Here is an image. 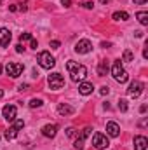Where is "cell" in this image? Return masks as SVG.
<instances>
[{
    "mask_svg": "<svg viewBox=\"0 0 148 150\" xmlns=\"http://www.w3.org/2000/svg\"><path fill=\"white\" fill-rule=\"evenodd\" d=\"M61 4H63L65 7H70V5H72V0H61Z\"/></svg>",
    "mask_w": 148,
    "mask_h": 150,
    "instance_id": "d6a6232c",
    "label": "cell"
},
{
    "mask_svg": "<svg viewBox=\"0 0 148 150\" xmlns=\"http://www.w3.org/2000/svg\"><path fill=\"white\" fill-rule=\"evenodd\" d=\"M127 108H129V107H127V100L120 98V100H118V110H120V112H127Z\"/></svg>",
    "mask_w": 148,
    "mask_h": 150,
    "instance_id": "44dd1931",
    "label": "cell"
},
{
    "mask_svg": "<svg viewBox=\"0 0 148 150\" xmlns=\"http://www.w3.org/2000/svg\"><path fill=\"white\" fill-rule=\"evenodd\" d=\"M47 82H49L51 89H54V91H58V89H61V87L65 86V79H63V75L58 74V72H56V74H51V75H49Z\"/></svg>",
    "mask_w": 148,
    "mask_h": 150,
    "instance_id": "277c9868",
    "label": "cell"
},
{
    "mask_svg": "<svg viewBox=\"0 0 148 150\" xmlns=\"http://www.w3.org/2000/svg\"><path fill=\"white\" fill-rule=\"evenodd\" d=\"M132 59H134V54H132V51L125 49V51H124V56H122V61H132Z\"/></svg>",
    "mask_w": 148,
    "mask_h": 150,
    "instance_id": "ffe728a7",
    "label": "cell"
},
{
    "mask_svg": "<svg viewBox=\"0 0 148 150\" xmlns=\"http://www.w3.org/2000/svg\"><path fill=\"white\" fill-rule=\"evenodd\" d=\"M148 0H134V4H138V5H143V4H147Z\"/></svg>",
    "mask_w": 148,
    "mask_h": 150,
    "instance_id": "e575fe53",
    "label": "cell"
},
{
    "mask_svg": "<svg viewBox=\"0 0 148 150\" xmlns=\"http://www.w3.org/2000/svg\"><path fill=\"white\" fill-rule=\"evenodd\" d=\"M89 134H91V127H84V129L80 131V136H78V138H80V140H85Z\"/></svg>",
    "mask_w": 148,
    "mask_h": 150,
    "instance_id": "603a6c76",
    "label": "cell"
},
{
    "mask_svg": "<svg viewBox=\"0 0 148 150\" xmlns=\"http://www.w3.org/2000/svg\"><path fill=\"white\" fill-rule=\"evenodd\" d=\"M99 93H101V94H103V96H106V94H108V93H110V87H106V86H103V87H101V89H99Z\"/></svg>",
    "mask_w": 148,
    "mask_h": 150,
    "instance_id": "4316f807",
    "label": "cell"
},
{
    "mask_svg": "<svg viewBox=\"0 0 148 150\" xmlns=\"http://www.w3.org/2000/svg\"><path fill=\"white\" fill-rule=\"evenodd\" d=\"M136 18H138V21H140L141 25H148V12L147 11H140V12L136 14Z\"/></svg>",
    "mask_w": 148,
    "mask_h": 150,
    "instance_id": "d6986e66",
    "label": "cell"
},
{
    "mask_svg": "<svg viewBox=\"0 0 148 150\" xmlns=\"http://www.w3.org/2000/svg\"><path fill=\"white\" fill-rule=\"evenodd\" d=\"M111 18H113L115 21H127V19H129V14L124 12V11H117V12H113Z\"/></svg>",
    "mask_w": 148,
    "mask_h": 150,
    "instance_id": "ac0fdd59",
    "label": "cell"
},
{
    "mask_svg": "<svg viewBox=\"0 0 148 150\" xmlns=\"http://www.w3.org/2000/svg\"><path fill=\"white\" fill-rule=\"evenodd\" d=\"M2 96H4V91H2V89H0V98H2Z\"/></svg>",
    "mask_w": 148,
    "mask_h": 150,
    "instance_id": "ab89813d",
    "label": "cell"
},
{
    "mask_svg": "<svg viewBox=\"0 0 148 150\" xmlns=\"http://www.w3.org/2000/svg\"><path fill=\"white\" fill-rule=\"evenodd\" d=\"M106 133H108V136H111V138H117V136L120 134V127H118V124L113 122V120H110V122L106 124Z\"/></svg>",
    "mask_w": 148,
    "mask_h": 150,
    "instance_id": "4fadbf2b",
    "label": "cell"
},
{
    "mask_svg": "<svg viewBox=\"0 0 148 150\" xmlns=\"http://www.w3.org/2000/svg\"><path fill=\"white\" fill-rule=\"evenodd\" d=\"M92 145L98 150H103L110 145V142H108L106 134H103V133H94V136H92Z\"/></svg>",
    "mask_w": 148,
    "mask_h": 150,
    "instance_id": "5b68a950",
    "label": "cell"
},
{
    "mask_svg": "<svg viewBox=\"0 0 148 150\" xmlns=\"http://www.w3.org/2000/svg\"><path fill=\"white\" fill-rule=\"evenodd\" d=\"M108 70H110L108 61H106V59H101V61L98 63V75H99V77H103V75L108 74Z\"/></svg>",
    "mask_w": 148,
    "mask_h": 150,
    "instance_id": "e0dca14e",
    "label": "cell"
},
{
    "mask_svg": "<svg viewBox=\"0 0 148 150\" xmlns=\"http://www.w3.org/2000/svg\"><path fill=\"white\" fill-rule=\"evenodd\" d=\"M32 108H38V107H42V100H38V98H33V100H30V103H28Z\"/></svg>",
    "mask_w": 148,
    "mask_h": 150,
    "instance_id": "7402d4cb",
    "label": "cell"
},
{
    "mask_svg": "<svg viewBox=\"0 0 148 150\" xmlns=\"http://www.w3.org/2000/svg\"><path fill=\"white\" fill-rule=\"evenodd\" d=\"M23 51H25L23 44H18V45H16V52H23Z\"/></svg>",
    "mask_w": 148,
    "mask_h": 150,
    "instance_id": "f546056e",
    "label": "cell"
},
{
    "mask_svg": "<svg viewBox=\"0 0 148 150\" xmlns=\"http://www.w3.org/2000/svg\"><path fill=\"white\" fill-rule=\"evenodd\" d=\"M82 7H85V9H92V7H94V4H92V2H84V4H82Z\"/></svg>",
    "mask_w": 148,
    "mask_h": 150,
    "instance_id": "83f0119b",
    "label": "cell"
},
{
    "mask_svg": "<svg viewBox=\"0 0 148 150\" xmlns=\"http://www.w3.org/2000/svg\"><path fill=\"white\" fill-rule=\"evenodd\" d=\"M147 108H148L147 105H141V107H140V112H141V113H145V112H147Z\"/></svg>",
    "mask_w": 148,
    "mask_h": 150,
    "instance_id": "d590c367",
    "label": "cell"
},
{
    "mask_svg": "<svg viewBox=\"0 0 148 150\" xmlns=\"http://www.w3.org/2000/svg\"><path fill=\"white\" fill-rule=\"evenodd\" d=\"M38 65L42 67V68H45V70H51V68H54V65H56V59L51 56V52H47V51H42L40 54H38Z\"/></svg>",
    "mask_w": 148,
    "mask_h": 150,
    "instance_id": "3957f363",
    "label": "cell"
},
{
    "mask_svg": "<svg viewBox=\"0 0 148 150\" xmlns=\"http://www.w3.org/2000/svg\"><path fill=\"white\" fill-rule=\"evenodd\" d=\"M73 147H75L77 150H84V140L77 138V140H75V143H73Z\"/></svg>",
    "mask_w": 148,
    "mask_h": 150,
    "instance_id": "cb8c5ba5",
    "label": "cell"
},
{
    "mask_svg": "<svg viewBox=\"0 0 148 150\" xmlns=\"http://www.w3.org/2000/svg\"><path fill=\"white\" fill-rule=\"evenodd\" d=\"M11 30L9 28H0V47H5V45H9V42H11Z\"/></svg>",
    "mask_w": 148,
    "mask_h": 150,
    "instance_id": "8fae6325",
    "label": "cell"
},
{
    "mask_svg": "<svg viewBox=\"0 0 148 150\" xmlns=\"http://www.w3.org/2000/svg\"><path fill=\"white\" fill-rule=\"evenodd\" d=\"M147 147H148V140L145 136H141V134L134 136V150H147Z\"/></svg>",
    "mask_w": 148,
    "mask_h": 150,
    "instance_id": "5bb4252c",
    "label": "cell"
},
{
    "mask_svg": "<svg viewBox=\"0 0 148 150\" xmlns=\"http://www.w3.org/2000/svg\"><path fill=\"white\" fill-rule=\"evenodd\" d=\"M92 89H94V87H92V84H89V82H80V86H78V93L84 94V96L91 94Z\"/></svg>",
    "mask_w": 148,
    "mask_h": 150,
    "instance_id": "2e32d148",
    "label": "cell"
},
{
    "mask_svg": "<svg viewBox=\"0 0 148 150\" xmlns=\"http://www.w3.org/2000/svg\"><path fill=\"white\" fill-rule=\"evenodd\" d=\"M66 68L70 72V77L73 82H84V79L87 77V68L84 65H78L75 61H68L66 63Z\"/></svg>",
    "mask_w": 148,
    "mask_h": 150,
    "instance_id": "6da1fadb",
    "label": "cell"
},
{
    "mask_svg": "<svg viewBox=\"0 0 148 150\" xmlns=\"http://www.w3.org/2000/svg\"><path fill=\"white\" fill-rule=\"evenodd\" d=\"M23 70H25V67L21 63H7L5 65V72H7V75H11L12 79H18L19 75L23 74Z\"/></svg>",
    "mask_w": 148,
    "mask_h": 150,
    "instance_id": "52a82bcc",
    "label": "cell"
},
{
    "mask_svg": "<svg viewBox=\"0 0 148 150\" xmlns=\"http://www.w3.org/2000/svg\"><path fill=\"white\" fill-rule=\"evenodd\" d=\"M56 133H58V126H56V124H47V126L42 127V134H44L45 138H54Z\"/></svg>",
    "mask_w": 148,
    "mask_h": 150,
    "instance_id": "7c38bea8",
    "label": "cell"
},
{
    "mask_svg": "<svg viewBox=\"0 0 148 150\" xmlns=\"http://www.w3.org/2000/svg\"><path fill=\"white\" fill-rule=\"evenodd\" d=\"M2 70H4V68H2V65H0V74H2Z\"/></svg>",
    "mask_w": 148,
    "mask_h": 150,
    "instance_id": "60d3db41",
    "label": "cell"
},
{
    "mask_svg": "<svg viewBox=\"0 0 148 150\" xmlns=\"http://www.w3.org/2000/svg\"><path fill=\"white\" fill-rule=\"evenodd\" d=\"M26 89H28V84H21L19 86V91H26Z\"/></svg>",
    "mask_w": 148,
    "mask_h": 150,
    "instance_id": "836d02e7",
    "label": "cell"
},
{
    "mask_svg": "<svg viewBox=\"0 0 148 150\" xmlns=\"http://www.w3.org/2000/svg\"><path fill=\"white\" fill-rule=\"evenodd\" d=\"M16 107L14 105H5L4 107V110H2V115L9 120V122H12V120H16Z\"/></svg>",
    "mask_w": 148,
    "mask_h": 150,
    "instance_id": "30bf717a",
    "label": "cell"
},
{
    "mask_svg": "<svg viewBox=\"0 0 148 150\" xmlns=\"http://www.w3.org/2000/svg\"><path fill=\"white\" fill-rule=\"evenodd\" d=\"M59 45H61V44H59V40H52V42H51V47H52V49H58Z\"/></svg>",
    "mask_w": 148,
    "mask_h": 150,
    "instance_id": "f1b7e54d",
    "label": "cell"
},
{
    "mask_svg": "<svg viewBox=\"0 0 148 150\" xmlns=\"http://www.w3.org/2000/svg\"><path fill=\"white\" fill-rule=\"evenodd\" d=\"M111 74H113V77H115V80H117V82H120V84L127 82V79H129V75H127V72L124 70V67H122V61H120V59H117V61L113 63V67H111Z\"/></svg>",
    "mask_w": 148,
    "mask_h": 150,
    "instance_id": "7a4b0ae2",
    "label": "cell"
},
{
    "mask_svg": "<svg viewBox=\"0 0 148 150\" xmlns=\"http://www.w3.org/2000/svg\"><path fill=\"white\" fill-rule=\"evenodd\" d=\"M127 93H129V96H132V98H140L141 93H143V84H141L140 80H132V82L129 84Z\"/></svg>",
    "mask_w": 148,
    "mask_h": 150,
    "instance_id": "ba28073f",
    "label": "cell"
},
{
    "mask_svg": "<svg viewBox=\"0 0 148 150\" xmlns=\"http://www.w3.org/2000/svg\"><path fill=\"white\" fill-rule=\"evenodd\" d=\"M99 2H101V4H110L111 0H99Z\"/></svg>",
    "mask_w": 148,
    "mask_h": 150,
    "instance_id": "f35d334b",
    "label": "cell"
},
{
    "mask_svg": "<svg viewBox=\"0 0 148 150\" xmlns=\"http://www.w3.org/2000/svg\"><path fill=\"white\" fill-rule=\"evenodd\" d=\"M75 112L73 107H70V105H66V103H61L59 107H58V113L59 115H63V117H66V115H72Z\"/></svg>",
    "mask_w": 148,
    "mask_h": 150,
    "instance_id": "9a60e30c",
    "label": "cell"
},
{
    "mask_svg": "<svg viewBox=\"0 0 148 150\" xmlns=\"http://www.w3.org/2000/svg\"><path fill=\"white\" fill-rule=\"evenodd\" d=\"M143 58H145V59H147V58H148V49H147V47L143 49Z\"/></svg>",
    "mask_w": 148,
    "mask_h": 150,
    "instance_id": "74e56055",
    "label": "cell"
},
{
    "mask_svg": "<svg viewBox=\"0 0 148 150\" xmlns=\"http://www.w3.org/2000/svg\"><path fill=\"white\" fill-rule=\"evenodd\" d=\"M92 51V44L89 42V40H78L77 44H75V52H78V54H87V52H91Z\"/></svg>",
    "mask_w": 148,
    "mask_h": 150,
    "instance_id": "9c48e42d",
    "label": "cell"
},
{
    "mask_svg": "<svg viewBox=\"0 0 148 150\" xmlns=\"http://www.w3.org/2000/svg\"><path fill=\"white\" fill-rule=\"evenodd\" d=\"M18 9H19V7H18V5H14V4H12V5H9V11H11V12H16Z\"/></svg>",
    "mask_w": 148,
    "mask_h": 150,
    "instance_id": "1f68e13d",
    "label": "cell"
},
{
    "mask_svg": "<svg viewBox=\"0 0 148 150\" xmlns=\"http://www.w3.org/2000/svg\"><path fill=\"white\" fill-rule=\"evenodd\" d=\"M66 134H68L70 138H73L75 134H77V131H75L73 127H68V129H66Z\"/></svg>",
    "mask_w": 148,
    "mask_h": 150,
    "instance_id": "484cf974",
    "label": "cell"
},
{
    "mask_svg": "<svg viewBox=\"0 0 148 150\" xmlns=\"http://www.w3.org/2000/svg\"><path fill=\"white\" fill-rule=\"evenodd\" d=\"M111 44L110 42H101V47H105V49H106V47H110Z\"/></svg>",
    "mask_w": 148,
    "mask_h": 150,
    "instance_id": "8d00e7d4",
    "label": "cell"
},
{
    "mask_svg": "<svg viewBox=\"0 0 148 150\" xmlns=\"http://www.w3.org/2000/svg\"><path fill=\"white\" fill-rule=\"evenodd\" d=\"M23 127H25V122H23L21 119H18V120L14 122V126H11V127L5 131V140H14V138L18 136L19 129H23Z\"/></svg>",
    "mask_w": 148,
    "mask_h": 150,
    "instance_id": "8992f818",
    "label": "cell"
},
{
    "mask_svg": "<svg viewBox=\"0 0 148 150\" xmlns=\"http://www.w3.org/2000/svg\"><path fill=\"white\" fill-rule=\"evenodd\" d=\"M19 40H21V42H25V40H32V33H28V32H26V33H21Z\"/></svg>",
    "mask_w": 148,
    "mask_h": 150,
    "instance_id": "d4e9b609",
    "label": "cell"
},
{
    "mask_svg": "<svg viewBox=\"0 0 148 150\" xmlns=\"http://www.w3.org/2000/svg\"><path fill=\"white\" fill-rule=\"evenodd\" d=\"M30 42H32V49H37V47H38V42L35 40V38H32Z\"/></svg>",
    "mask_w": 148,
    "mask_h": 150,
    "instance_id": "4dcf8cb0",
    "label": "cell"
}]
</instances>
